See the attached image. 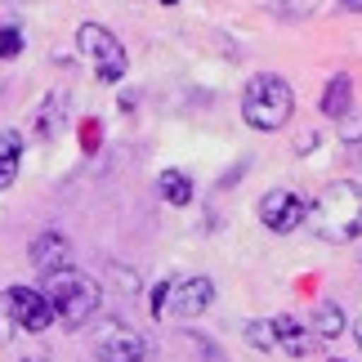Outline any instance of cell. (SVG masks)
I'll return each mask as SVG.
<instances>
[{
    "label": "cell",
    "instance_id": "obj_23",
    "mask_svg": "<svg viewBox=\"0 0 362 362\" xmlns=\"http://www.w3.org/2000/svg\"><path fill=\"white\" fill-rule=\"evenodd\" d=\"M354 340L362 344V317H358V322H354Z\"/></svg>",
    "mask_w": 362,
    "mask_h": 362
},
{
    "label": "cell",
    "instance_id": "obj_3",
    "mask_svg": "<svg viewBox=\"0 0 362 362\" xmlns=\"http://www.w3.org/2000/svg\"><path fill=\"white\" fill-rule=\"evenodd\" d=\"M45 296H49V309H54V317H59V322L86 327L90 317L99 313L103 291H99V282H94V277L63 269V273H49V277H45Z\"/></svg>",
    "mask_w": 362,
    "mask_h": 362
},
{
    "label": "cell",
    "instance_id": "obj_13",
    "mask_svg": "<svg viewBox=\"0 0 362 362\" xmlns=\"http://www.w3.org/2000/svg\"><path fill=\"white\" fill-rule=\"evenodd\" d=\"M344 327H349V317H344V309L340 304H331V300H322L313 309V322H309V331L317 340H336V336H344Z\"/></svg>",
    "mask_w": 362,
    "mask_h": 362
},
{
    "label": "cell",
    "instance_id": "obj_16",
    "mask_svg": "<svg viewBox=\"0 0 362 362\" xmlns=\"http://www.w3.org/2000/svg\"><path fill=\"white\" fill-rule=\"evenodd\" d=\"M23 27L18 23H0V63H9V59H18L23 54Z\"/></svg>",
    "mask_w": 362,
    "mask_h": 362
},
{
    "label": "cell",
    "instance_id": "obj_22",
    "mask_svg": "<svg viewBox=\"0 0 362 362\" xmlns=\"http://www.w3.org/2000/svg\"><path fill=\"white\" fill-rule=\"evenodd\" d=\"M340 9L344 13H362V0H340Z\"/></svg>",
    "mask_w": 362,
    "mask_h": 362
},
{
    "label": "cell",
    "instance_id": "obj_14",
    "mask_svg": "<svg viewBox=\"0 0 362 362\" xmlns=\"http://www.w3.org/2000/svg\"><path fill=\"white\" fill-rule=\"evenodd\" d=\"M157 192H161V202L165 206H192V179L184 170H161L157 175Z\"/></svg>",
    "mask_w": 362,
    "mask_h": 362
},
{
    "label": "cell",
    "instance_id": "obj_7",
    "mask_svg": "<svg viewBox=\"0 0 362 362\" xmlns=\"http://www.w3.org/2000/svg\"><path fill=\"white\" fill-rule=\"evenodd\" d=\"M94 358L99 362H148V340L125 322H103L94 331Z\"/></svg>",
    "mask_w": 362,
    "mask_h": 362
},
{
    "label": "cell",
    "instance_id": "obj_5",
    "mask_svg": "<svg viewBox=\"0 0 362 362\" xmlns=\"http://www.w3.org/2000/svg\"><path fill=\"white\" fill-rule=\"evenodd\" d=\"M259 224L269 233H296L300 224H309V202L296 188H273L259 197Z\"/></svg>",
    "mask_w": 362,
    "mask_h": 362
},
{
    "label": "cell",
    "instance_id": "obj_10",
    "mask_svg": "<svg viewBox=\"0 0 362 362\" xmlns=\"http://www.w3.org/2000/svg\"><path fill=\"white\" fill-rule=\"evenodd\" d=\"M273 331H277V349L282 354H291V358H309L313 354L317 336L304 322H296V317H273Z\"/></svg>",
    "mask_w": 362,
    "mask_h": 362
},
{
    "label": "cell",
    "instance_id": "obj_19",
    "mask_svg": "<svg viewBox=\"0 0 362 362\" xmlns=\"http://www.w3.org/2000/svg\"><path fill=\"white\" fill-rule=\"evenodd\" d=\"M340 139H344V144H362V112L340 117Z\"/></svg>",
    "mask_w": 362,
    "mask_h": 362
},
{
    "label": "cell",
    "instance_id": "obj_4",
    "mask_svg": "<svg viewBox=\"0 0 362 362\" xmlns=\"http://www.w3.org/2000/svg\"><path fill=\"white\" fill-rule=\"evenodd\" d=\"M76 49L81 59L90 63V72L103 81V86H117V81H125V67H130V59H125V45L107 32L103 23H81L76 27Z\"/></svg>",
    "mask_w": 362,
    "mask_h": 362
},
{
    "label": "cell",
    "instance_id": "obj_20",
    "mask_svg": "<svg viewBox=\"0 0 362 362\" xmlns=\"http://www.w3.org/2000/svg\"><path fill=\"white\" fill-rule=\"evenodd\" d=\"M317 0H282V13H291V18H304V13H313Z\"/></svg>",
    "mask_w": 362,
    "mask_h": 362
},
{
    "label": "cell",
    "instance_id": "obj_6",
    "mask_svg": "<svg viewBox=\"0 0 362 362\" xmlns=\"http://www.w3.org/2000/svg\"><path fill=\"white\" fill-rule=\"evenodd\" d=\"M5 304H9V322L23 327V331H32V336H40V331H49L54 322H59L54 309H49V296L36 291V286H9Z\"/></svg>",
    "mask_w": 362,
    "mask_h": 362
},
{
    "label": "cell",
    "instance_id": "obj_1",
    "mask_svg": "<svg viewBox=\"0 0 362 362\" xmlns=\"http://www.w3.org/2000/svg\"><path fill=\"white\" fill-rule=\"evenodd\" d=\"M309 228L331 246L358 242L362 238V184H354V179L327 184L309 206Z\"/></svg>",
    "mask_w": 362,
    "mask_h": 362
},
{
    "label": "cell",
    "instance_id": "obj_25",
    "mask_svg": "<svg viewBox=\"0 0 362 362\" xmlns=\"http://www.w3.org/2000/svg\"><path fill=\"white\" fill-rule=\"evenodd\" d=\"M157 5H179V0H157Z\"/></svg>",
    "mask_w": 362,
    "mask_h": 362
},
{
    "label": "cell",
    "instance_id": "obj_24",
    "mask_svg": "<svg viewBox=\"0 0 362 362\" xmlns=\"http://www.w3.org/2000/svg\"><path fill=\"white\" fill-rule=\"evenodd\" d=\"M23 362H49V358H36V354H27V358H23Z\"/></svg>",
    "mask_w": 362,
    "mask_h": 362
},
{
    "label": "cell",
    "instance_id": "obj_15",
    "mask_svg": "<svg viewBox=\"0 0 362 362\" xmlns=\"http://www.w3.org/2000/svg\"><path fill=\"white\" fill-rule=\"evenodd\" d=\"M59 125H63V99L54 94V99H45V103H40L36 134H40V139H54V134H59Z\"/></svg>",
    "mask_w": 362,
    "mask_h": 362
},
{
    "label": "cell",
    "instance_id": "obj_11",
    "mask_svg": "<svg viewBox=\"0 0 362 362\" xmlns=\"http://www.w3.org/2000/svg\"><path fill=\"white\" fill-rule=\"evenodd\" d=\"M349 112H354V81L340 72V76H331L327 90H322V117L340 121V117H349Z\"/></svg>",
    "mask_w": 362,
    "mask_h": 362
},
{
    "label": "cell",
    "instance_id": "obj_21",
    "mask_svg": "<svg viewBox=\"0 0 362 362\" xmlns=\"http://www.w3.org/2000/svg\"><path fill=\"white\" fill-rule=\"evenodd\" d=\"M9 340V304H5V296H0V344Z\"/></svg>",
    "mask_w": 362,
    "mask_h": 362
},
{
    "label": "cell",
    "instance_id": "obj_9",
    "mask_svg": "<svg viewBox=\"0 0 362 362\" xmlns=\"http://www.w3.org/2000/svg\"><path fill=\"white\" fill-rule=\"evenodd\" d=\"M215 300V282L211 277H184V282H175V296H170V309L179 317H197L211 309Z\"/></svg>",
    "mask_w": 362,
    "mask_h": 362
},
{
    "label": "cell",
    "instance_id": "obj_2",
    "mask_svg": "<svg viewBox=\"0 0 362 362\" xmlns=\"http://www.w3.org/2000/svg\"><path fill=\"white\" fill-rule=\"evenodd\" d=\"M291 112H296V94H291V86L282 76L259 72V76L246 81V90H242V121L250 125V130L273 134V130H282V125L291 121Z\"/></svg>",
    "mask_w": 362,
    "mask_h": 362
},
{
    "label": "cell",
    "instance_id": "obj_18",
    "mask_svg": "<svg viewBox=\"0 0 362 362\" xmlns=\"http://www.w3.org/2000/svg\"><path fill=\"white\" fill-rule=\"evenodd\" d=\"M170 296H175V277H165V282L152 286V296H148V313H152V317H165V313H170Z\"/></svg>",
    "mask_w": 362,
    "mask_h": 362
},
{
    "label": "cell",
    "instance_id": "obj_12",
    "mask_svg": "<svg viewBox=\"0 0 362 362\" xmlns=\"http://www.w3.org/2000/svg\"><path fill=\"white\" fill-rule=\"evenodd\" d=\"M23 170V134L18 130H0V192H5Z\"/></svg>",
    "mask_w": 362,
    "mask_h": 362
},
{
    "label": "cell",
    "instance_id": "obj_8",
    "mask_svg": "<svg viewBox=\"0 0 362 362\" xmlns=\"http://www.w3.org/2000/svg\"><path fill=\"white\" fill-rule=\"evenodd\" d=\"M27 259H32V269L40 277H49V273L72 269V246H67V238L59 228H40L32 238V246H27Z\"/></svg>",
    "mask_w": 362,
    "mask_h": 362
},
{
    "label": "cell",
    "instance_id": "obj_17",
    "mask_svg": "<svg viewBox=\"0 0 362 362\" xmlns=\"http://www.w3.org/2000/svg\"><path fill=\"white\" fill-rule=\"evenodd\" d=\"M246 340H250V349H259V354H273L277 349L273 322H246Z\"/></svg>",
    "mask_w": 362,
    "mask_h": 362
}]
</instances>
